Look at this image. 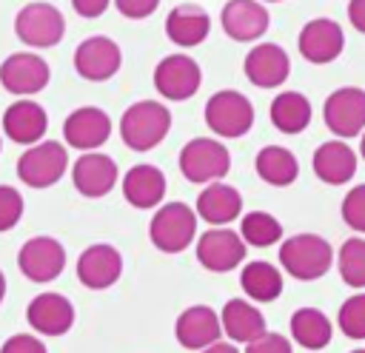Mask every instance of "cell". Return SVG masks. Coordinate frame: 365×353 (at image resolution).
Returning <instances> with one entry per match:
<instances>
[{
  "mask_svg": "<svg viewBox=\"0 0 365 353\" xmlns=\"http://www.w3.org/2000/svg\"><path fill=\"white\" fill-rule=\"evenodd\" d=\"M245 239L228 225L208 228L197 236V262L211 273H228L245 259Z\"/></svg>",
  "mask_w": 365,
  "mask_h": 353,
  "instance_id": "11",
  "label": "cell"
},
{
  "mask_svg": "<svg viewBox=\"0 0 365 353\" xmlns=\"http://www.w3.org/2000/svg\"><path fill=\"white\" fill-rule=\"evenodd\" d=\"M26 319L40 336H63L74 325V305L63 293H37L26 307Z\"/></svg>",
  "mask_w": 365,
  "mask_h": 353,
  "instance_id": "23",
  "label": "cell"
},
{
  "mask_svg": "<svg viewBox=\"0 0 365 353\" xmlns=\"http://www.w3.org/2000/svg\"><path fill=\"white\" fill-rule=\"evenodd\" d=\"M297 46H299V54L314 63V65H325L331 60H336L345 48V34H342V26L331 17H317V20H308L302 28H299V37H297Z\"/></svg>",
  "mask_w": 365,
  "mask_h": 353,
  "instance_id": "16",
  "label": "cell"
},
{
  "mask_svg": "<svg viewBox=\"0 0 365 353\" xmlns=\"http://www.w3.org/2000/svg\"><path fill=\"white\" fill-rule=\"evenodd\" d=\"M242 71H245L251 85H257V88H277L291 74V57L277 43H257L245 54Z\"/></svg>",
  "mask_w": 365,
  "mask_h": 353,
  "instance_id": "17",
  "label": "cell"
},
{
  "mask_svg": "<svg viewBox=\"0 0 365 353\" xmlns=\"http://www.w3.org/2000/svg\"><path fill=\"white\" fill-rule=\"evenodd\" d=\"M240 285H242L248 299H254V302H274L282 293V273L271 262L257 259V262H248L242 268Z\"/></svg>",
  "mask_w": 365,
  "mask_h": 353,
  "instance_id": "31",
  "label": "cell"
},
{
  "mask_svg": "<svg viewBox=\"0 0 365 353\" xmlns=\"http://www.w3.org/2000/svg\"><path fill=\"white\" fill-rule=\"evenodd\" d=\"M120 276H123V253L108 242L88 245L77 256V279L91 290H106Z\"/></svg>",
  "mask_w": 365,
  "mask_h": 353,
  "instance_id": "18",
  "label": "cell"
},
{
  "mask_svg": "<svg viewBox=\"0 0 365 353\" xmlns=\"http://www.w3.org/2000/svg\"><path fill=\"white\" fill-rule=\"evenodd\" d=\"M245 353H294V350H291V342L282 333H265L257 342L245 344Z\"/></svg>",
  "mask_w": 365,
  "mask_h": 353,
  "instance_id": "39",
  "label": "cell"
},
{
  "mask_svg": "<svg viewBox=\"0 0 365 353\" xmlns=\"http://www.w3.org/2000/svg\"><path fill=\"white\" fill-rule=\"evenodd\" d=\"M268 117L277 131L282 134H299L311 122V102L299 91H279L268 108Z\"/></svg>",
  "mask_w": 365,
  "mask_h": 353,
  "instance_id": "28",
  "label": "cell"
},
{
  "mask_svg": "<svg viewBox=\"0 0 365 353\" xmlns=\"http://www.w3.org/2000/svg\"><path fill=\"white\" fill-rule=\"evenodd\" d=\"M14 34L31 48H54L66 34V17L57 6L34 0L14 14Z\"/></svg>",
  "mask_w": 365,
  "mask_h": 353,
  "instance_id": "7",
  "label": "cell"
},
{
  "mask_svg": "<svg viewBox=\"0 0 365 353\" xmlns=\"http://www.w3.org/2000/svg\"><path fill=\"white\" fill-rule=\"evenodd\" d=\"M348 20L356 31L365 34V0H351L348 3Z\"/></svg>",
  "mask_w": 365,
  "mask_h": 353,
  "instance_id": "41",
  "label": "cell"
},
{
  "mask_svg": "<svg viewBox=\"0 0 365 353\" xmlns=\"http://www.w3.org/2000/svg\"><path fill=\"white\" fill-rule=\"evenodd\" d=\"M291 336L305 350H322L331 342L334 327H331V319L319 307H299L291 316Z\"/></svg>",
  "mask_w": 365,
  "mask_h": 353,
  "instance_id": "30",
  "label": "cell"
},
{
  "mask_svg": "<svg viewBox=\"0 0 365 353\" xmlns=\"http://www.w3.org/2000/svg\"><path fill=\"white\" fill-rule=\"evenodd\" d=\"M200 353H240V350L234 344H228V342H217V344H211V347H205Z\"/></svg>",
  "mask_w": 365,
  "mask_h": 353,
  "instance_id": "42",
  "label": "cell"
},
{
  "mask_svg": "<svg viewBox=\"0 0 365 353\" xmlns=\"http://www.w3.org/2000/svg\"><path fill=\"white\" fill-rule=\"evenodd\" d=\"M314 174L328 185H342L356 174V154L345 139H328L314 151Z\"/></svg>",
  "mask_w": 365,
  "mask_h": 353,
  "instance_id": "26",
  "label": "cell"
},
{
  "mask_svg": "<svg viewBox=\"0 0 365 353\" xmlns=\"http://www.w3.org/2000/svg\"><path fill=\"white\" fill-rule=\"evenodd\" d=\"M174 336L185 350H205L220 342L222 336V319L208 305H191L185 307L174 322Z\"/></svg>",
  "mask_w": 365,
  "mask_h": 353,
  "instance_id": "19",
  "label": "cell"
},
{
  "mask_svg": "<svg viewBox=\"0 0 365 353\" xmlns=\"http://www.w3.org/2000/svg\"><path fill=\"white\" fill-rule=\"evenodd\" d=\"M359 154H362V159H365V131H362V137H359Z\"/></svg>",
  "mask_w": 365,
  "mask_h": 353,
  "instance_id": "44",
  "label": "cell"
},
{
  "mask_svg": "<svg viewBox=\"0 0 365 353\" xmlns=\"http://www.w3.org/2000/svg\"><path fill=\"white\" fill-rule=\"evenodd\" d=\"M68 168V151L57 139H43L37 145H29L26 154L17 159V179L29 188H51L63 179Z\"/></svg>",
  "mask_w": 365,
  "mask_h": 353,
  "instance_id": "6",
  "label": "cell"
},
{
  "mask_svg": "<svg viewBox=\"0 0 365 353\" xmlns=\"http://www.w3.org/2000/svg\"><path fill=\"white\" fill-rule=\"evenodd\" d=\"M339 211H342V222H345V225H351L354 231L365 233V182H362V185H354V188L345 194Z\"/></svg>",
  "mask_w": 365,
  "mask_h": 353,
  "instance_id": "36",
  "label": "cell"
},
{
  "mask_svg": "<svg viewBox=\"0 0 365 353\" xmlns=\"http://www.w3.org/2000/svg\"><path fill=\"white\" fill-rule=\"evenodd\" d=\"M160 0H114V9L128 20H145L157 11Z\"/></svg>",
  "mask_w": 365,
  "mask_h": 353,
  "instance_id": "37",
  "label": "cell"
},
{
  "mask_svg": "<svg viewBox=\"0 0 365 353\" xmlns=\"http://www.w3.org/2000/svg\"><path fill=\"white\" fill-rule=\"evenodd\" d=\"M111 137V117L97 105H80L63 120V139L77 151H97Z\"/></svg>",
  "mask_w": 365,
  "mask_h": 353,
  "instance_id": "15",
  "label": "cell"
},
{
  "mask_svg": "<svg viewBox=\"0 0 365 353\" xmlns=\"http://www.w3.org/2000/svg\"><path fill=\"white\" fill-rule=\"evenodd\" d=\"M334 251L319 233H294L279 245V265L299 282H314L331 270Z\"/></svg>",
  "mask_w": 365,
  "mask_h": 353,
  "instance_id": "2",
  "label": "cell"
},
{
  "mask_svg": "<svg viewBox=\"0 0 365 353\" xmlns=\"http://www.w3.org/2000/svg\"><path fill=\"white\" fill-rule=\"evenodd\" d=\"M154 88L160 97L171 100V102H182L191 100L200 85H202V71L200 63L188 54H165L157 65H154Z\"/></svg>",
  "mask_w": 365,
  "mask_h": 353,
  "instance_id": "8",
  "label": "cell"
},
{
  "mask_svg": "<svg viewBox=\"0 0 365 353\" xmlns=\"http://www.w3.org/2000/svg\"><path fill=\"white\" fill-rule=\"evenodd\" d=\"M3 131L11 142L37 145V142H43V137L48 131V114L40 102H34L29 97H17L3 111Z\"/></svg>",
  "mask_w": 365,
  "mask_h": 353,
  "instance_id": "21",
  "label": "cell"
},
{
  "mask_svg": "<svg viewBox=\"0 0 365 353\" xmlns=\"http://www.w3.org/2000/svg\"><path fill=\"white\" fill-rule=\"evenodd\" d=\"M220 26L231 40L251 43L268 31L271 17L262 0H228L220 11Z\"/></svg>",
  "mask_w": 365,
  "mask_h": 353,
  "instance_id": "20",
  "label": "cell"
},
{
  "mask_svg": "<svg viewBox=\"0 0 365 353\" xmlns=\"http://www.w3.org/2000/svg\"><path fill=\"white\" fill-rule=\"evenodd\" d=\"M3 296H6V276H3V270H0V302H3Z\"/></svg>",
  "mask_w": 365,
  "mask_h": 353,
  "instance_id": "43",
  "label": "cell"
},
{
  "mask_svg": "<svg viewBox=\"0 0 365 353\" xmlns=\"http://www.w3.org/2000/svg\"><path fill=\"white\" fill-rule=\"evenodd\" d=\"M336 268L345 285L351 288H365V239L354 236L348 242H342L339 256H336Z\"/></svg>",
  "mask_w": 365,
  "mask_h": 353,
  "instance_id": "33",
  "label": "cell"
},
{
  "mask_svg": "<svg viewBox=\"0 0 365 353\" xmlns=\"http://www.w3.org/2000/svg\"><path fill=\"white\" fill-rule=\"evenodd\" d=\"M262 3H279V0H262Z\"/></svg>",
  "mask_w": 365,
  "mask_h": 353,
  "instance_id": "46",
  "label": "cell"
},
{
  "mask_svg": "<svg viewBox=\"0 0 365 353\" xmlns=\"http://www.w3.org/2000/svg\"><path fill=\"white\" fill-rule=\"evenodd\" d=\"M120 179L117 162L108 154H97V151H86L74 159L71 165V185L80 196L86 199H100L106 196Z\"/></svg>",
  "mask_w": 365,
  "mask_h": 353,
  "instance_id": "14",
  "label": "cell"
},
{
  "mask_svg": "<svg viewBox=\"0 0 365 353\" xmlns=\"http://www.w3.org/2000/svg\"><path fill=\"white\" fill-rule=\"evenodd\" d=\"M322 120L325 125L339 137H362L365 131V91L356 85H345L328 94L325 105H322Z\"/></svg>",
  "mask_w": 365,
  "mask_h": 353,
  "instance_id": "13",
  "label": "cell"
},
{
  "mask_svg": "<svg viewBox=\"0 0 365 353\" xmlns=\"http://www.w3.org/2000/svg\"><path fill=\"white\" fill-rule=\"evenodd\" d=\"M222 333L231 339V342H242V344H251L257 342L259 336H265V316L248 302V299H228L222 305Z\"/></svg>",
  "mask_w": 365,
  "mask_h": 353,
  "instance_id": "27",
  "label": "cell"
},
{
  "mask_svg": "<svg viewBox=\"0 0 365 353\" xmlns=\"http://www.w3.org/2000/svg\"><path fill=\"white\" fill-rule=\"evenodd\" d=\"M336 325L348 339H365V293H354L342 302Z\"/></svg>",
  "mask_w": 365,
  "mask_h": 353,
  "instance_id": "34",
  "label": "cell"
},
{
  "mask_svg": "<svg viewBox=\"0 0 365 353\" xmlns=\"http://www.w3.org/2000/svg\"><path fill=\"white\" fill-rule=\"evenodd\" d=\"M202 117H205V125L217 137L237 139V137L251 131V125H254V105H251V100L242 91L222 88V91H214L208 97Z\"/></svg>",
  "mask_w": 365,
  "mask_h": 353,
  "instance_id": "5",
  "label": "cell"
},
{
  "mask_svg": "<svg viewBox=\"0 0 365 353\" xmlns=\"http://www.w3.org/2000/svg\"><path fill=\"white\" fill-rule=\"evenodd\" d=\"M254 168H257L259 179L268 182V185H274V188H285V185H291L299 176L297 157L288 148H282V145H265V148H259V154L254 159Z\"/></svg>",
  "mask_w": 365,
  "mask_h": 353,
  "instance_id": "29",
  "label": "cell"
},
{
  "mask_svg": "<svg viewBox=\"0 0 365 353\" xmlns=\"http://www.w3.org/2000/svg\"><path fill=\"white\" fill-rule=\"evenodd\" d=\"M26 205H23V196L14 185H0V233L3 231H11L20 216H23Z\"/></svg>",
  "mask_w": 365,
  "mask_h": 353,
  "instance_id": "35",
  "label": "cell"
},
{
  "mask_svg": "<svg viewBox=\"0 0 365 353\" xmlns=\"http://www.w3.org/2000/svg\"><path fill=\"white\" fill-rule=\"evenodd\" d=\"M197 216L205 219L211 228H222L242 214V194L228 182H211L197 196Z\"/></svg>",
  "mask_w": 365,
  "mask_h": 353,
  "instance_id": "25",
  "label": "cell"
},
{
  "mask_svg": "<svg viewBox=\"0 0 365 353\" xmlns=\"http://www.w3.org/2000/svg\"><path fill=\"white\" fill-rule=\"evenodd\" d=\"M240 236L251 248H268L282 239V222L268 211H248L240 222Z\"/></svg>",
  "mask_w": 365,
  "mask_h": 353,
  "instance_id": "32",
  "label": "cell"
},
{
  "mask_svg": "<svg viewBox=\"0 0 365 353\" xmlns=\"http://www.w3.org/2000/svg\"><path fill=\"white\" fill-rule=\"evenodd\" d=\"M171 131V111L160 100H140L128 105L120 117V139L125 148L145 154L157 148Z\"/></svg>",
  "mask_w": 365,
  "mask_h": 353,
  "instance_id": "1",
  "label": "cell"
},
{
  "mask_svg": "<svg viewBox=\"0 0 365 353\" xmlns=\"http://www.w3.org/2000/svg\"><path fill=\"white\" fill-rule=\"evenodd\" d=\"M197 236V211L185 202H163L148 222V239L163 253H182Z\"/></svg>",
  "mask_w": 365,
  "mask_h": 353,
  "instance_id": "3",
  "label": "cell"
},
{
  "mask_svg": "<svg viewBox=\"0 0 365 353\" xmlns=\"http://www.w3.org/2000/svg\"><path fill=\"white\" fill-rule=\"evenodd\" d=\"M0 353H48L46 344L37 339V336H29V333H14L3 342Z\"/></svg>",
  "mask_w": 365,
  "mask_h": 353,
  "instance_id": "38",
  "label": "cell"
},
{
  "mask_svg": "<svg viewBox=\"0 0 365 353\" xmlns=\"http://www.w3.org/2000/svg\"><path fill=\"white\" fill-rule=\"evenodd\" d=\"M351 353H365V347H356V350H351Z\"/></svg>",
  "mask_w": 365,
  "mask_h": 353,
  "instance_id": "45",
  "label": "cell"
},
{
  "mask_svg": "<svg viewBox=\"0 0 365 353\" xmlns=\"http://www.w3.org/2000/svg\"><path fill=\"white\" fill-rule=\"evenodd\" d=\"M165 188H168L165 174L151 162L131 165L123 176V196L131 208H140V211L160 208L163 196H165Z\"/></svg>",
  "mask_w": 365,
  "mask_h": 353,
  "instance_id": "22",
  "label": "cell"
},
{
  "mask_svg": "<svg viewBox=\"0 0 365 353\" xmlns=\"http://www.w3.org/2000/svg\"><path fill=\"white\" fill-rule=\"evenodd\" d=\"M120 65H123V51L106 34L86 37L74 48V71H77V77H83L88 83H106V80H111L120 71Z\"/></svg>",
  "mask_w": 365,
  "mask_h": 353,
  "instance_id": "12",
  "label": "cell"
},
{
  "mask_svg": "<svg viewBox=\"0 0 365 353\" xmlns=\"http://www.w3.org/2000/svg\"><path fill=\"white\" fill-rule=\"evenodd\" d=\"M211 31V17L197 3H177L165 17V37L180 48L200 46Z\"/></svg>",
  "mask_w": 365,
  "mask_h": 353,
  "instance_id": "24",
  "label": "cell"
},
{
  "mask_svg": "<svg viewBox=\"0 0 365 353\" xmlns=\"http://www.w3.org/2000/svg\"><path fill=\"white\" fill-rule=\"evenodd\" d=\"M0 148H3V142H0Z\"/></svg>",
  "mask_w": 365,
  "mask_h": 353,
  "instance_id": "47",
  "label": "cell"
},
{
  "mask_svg": "<svg viewBox=\"0 0 365 353\" xmlns=\"http://www.w3.org/2000/svg\"><path fill=\"white\" fill-rule=\"evenodd\" d=\"M17 268L29 282H54L66 268V248L54 236H31L17 251Z\"/></svg>",
  "mask_w": 365,
  "mask_h": 353,
  "instance_id": "9",
  "label": "cell"
},
{
  "mask_svg": "<svg viewBox=\"0 0 365 353\" xmlns=\"http://www.w3.org/2000/svg\"><path fill=\"white\" fill-rule=\"evenodd\" d=\"M182 176L197 185H211L228 176L231 171V154L228 148L214 137H194L180 148L177 159Z\"/></svg>",
  "mask_w": 365,
  "mask_h": 353,
  "instance_id": "4",
  "label": "cell"
},
{
  "mask_svg": "<svg viewBox=\"0 0 365 353\" xmlns=\"http://www.w3.org/2000/svg\"><path fill=\"white\" fill-rule=\"evenodd\" d=\"M111 0H71V9L74 14H80L83 20H97L108 11Z\"/></svg>",
  "mask_w": 365,
  "mask_h": 353,
  "instance_id": "40",
  "label": "cell"
},
{
  "mask_svg": "<svg viewBox=\"0 0 365 353\" xmlns=\"http://www.w3.org/2000/svg\"><path fill=\"white\" fill-rule=\"evenodd\" d=\"M51 80L48 63L34 51H14L0 63V85L14 97H34Z\"/></svg>",
  "mask_w": 365,
  "mask_h": 353,
  "instance_id": "10",
  "label": "cell"
}]
</instances>
